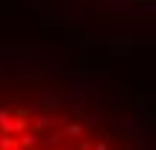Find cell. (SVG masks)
<instances>
[{
	"mask_svg": "<svg viewBox=\"0 0 156 150\" xmlns=\"http://www.w3.org/2000/svg\"><path fill=\"white\" fill-rule=\"evenodd\" d=\"M29 113H23V110H3L0 107V133H6V136H20L23 130L29 127Z\"/></svg>",
	"mask_w": 156,
	"mask_h": 150,
	"instance_id": "obj_1",
	"label": "cell"
},
{
	"mask_svg": "<svg viewBox=\"0 0 156 150\" xmlns=\"http://www.w3.org/2000/svg\"><path fill=\"white\" fill-rule=\"evenodd\" d=\"M15 139H17V147H20V150H35V147L41 145V139H44V136L26 127V130H23L20 136H15Z\"/></svg>",
	"mask_w": 156,
	"mask_h": 150,
	"instance_id": "obj_2",
	"label": "cell"
},
{
	"mask_svg": "<svg viewBox=\"0 0 156 150\" xmlns=\"http://www.w3.org/2000/svg\"><path fill=\"white\" fill-rule=\"evenodd\" d=\"M81 133H84V127H81V124H78V121H69L67 127H64V133H61V136H64V139H78Z\"/></svg>",
	"mask_w": 156,
	"mask_h": 150,
	"instance_id": "obj_3",
	"label": "cell"
},
{
	"mask_svg": "<svg viewBox=\"0 0 156 150\" xmlns=\"http://www.w3.org/2000/svg\"><path fill=\"white\" fill-rule=\"evenodd\" d=\"M0 150H20V147H17V139H15V136L0 133Z\"/></svg>",
	"mask_w": 156,
	"mask_h": 150,
	"instance_id": "obj_4",
	"label": "cell"
}]
</instances>
